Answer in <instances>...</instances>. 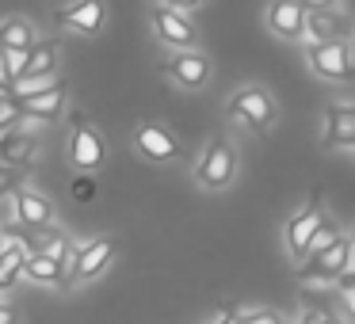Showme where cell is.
<instances>
[{
  "mask_svg": "<svg viewBox=\"0 0 355 324\" xmlns=\"http://www.w3.org/2000/svg\"><path fill=\"white\" fill-rule=\"evenodd\" d=\"M225 118H230L233 126H241V130L271 134L279 123V103L263 84H241V88H233L230 100H225Z\"/></svg>",
  "mask_w": 355,
  "mask_h": 324,
  "instance_id": "6da1fadb",
  "label": "cell"
},
{
  "mask_svg": "<svg viewBox=\"0 0 355 324\" xmlns=\"http://www.w3.org/2000/svg\"><path fill=\"white\" fill-rule=\"evenodd\" d=\"M237 172H241L237 145H233L230 138H210L207 145H202L195 168H191V179L202 191H225V187H233Z\"/></svg>",
  "mask_w": 355,
  "mask_h": 324,
  "instance_id": "7a4b0ae2",
  "label": "cell"
},
{
  "mask_svg": "<svg viewBox=\"0 0 355 324\" xmlns=\"http://www.w3.org/2000/svg\"><path fill=\"white\" fill-rule=\"evenodd\" d=\"M306 65L324 84H352L355 80V42L352 39L306 42Z\"/></svg>",
  "mask_w": 355,
  "mask_h": 324,
  "instance_id": "3957f363",
  "label": "cell"
},
{
  "mask_svg": "<svg viewBox=\"0 0 355 324\" xmlns=\"http://www.w3.org/2000/svg\"><path fill=\"white\" fill-rule=\"evenodd\" d=\"M324 222H329V210H324L321 202H306V206H298L283 222V248L294 263H302L309 255V244H313V237L324 229Z\"/></svg>",
  "mask_w": 355,
  "mask_h": 324,
  "instance_id": "277c9868",
  "label": "cell"
},
{
  "mask_svg": "<svg viewBox=\"0 0 355 324\" xmlns=\"http://www.w3.org/2000/svg\"><path fill=\"white\" fill-rule=\"evenodd\" d=\"M161 69L184 92H202L210 84V77H214V65H210V57L202 50H172Z\"/></svg>",
  "mask_w": 355,
  "mask_h": 324,
  "instance_id": "5b68a950",
  "label": "cell"
},
{
  "mask_svg": "<svg viewBox=\"0 0 355 324\" xmlns=\"http://www.w3.org/2000/svg\"><path fill=\"white\" fill-rule=\"evenodd\" d=\"M149 24H153V35L161 39V46L168 50H199V27L191 24L187 12H176L168 4H157L149 12Z\"/></svg>",
  "mask_w": 355,
  "mask_h": 324,
  "instance_id": "8992f818",
  "label": "cell"
},
{
  "mask_svg": "<svg viewBox=\"0 0 355 324\" xmlns=\"http://www.w3.org/2000/svg\"><path fill=\"white\" fill-rule=\"evenodd\" d=\"M347 255H352V233H347L340 244H332L329 252L306 255L302 263H294V275L302 282H340L347 271Z\"/></svg>",
  "mask_w": 355,
  "mask_h": 324,
  "instance_id": "52a82bcc",
  "label": "cell"
},
{
  "mask_svg": "<svg viewBox=\"0 0 355 324\" xmlns=\"http://www.w3.org/2000/svg\"><path fill=\"white\" fill-rule=\"evenodd\" d=\"M306 19L309 8L302 0H268V8H263L268 31L283 42H306Z\"/></svg>",
  "mask_w": 355,
  "mask_h": 324,
  "instance_id": "ba28073f",
  "label": "cell"
},
{
  "mask_svg": "<svg viewBox=\"0 0 355 324\" xmlns=\"http://www.w3.org/2000/svg\"><path fill=\"white\" fill-rule=\"evenodd\" d=\"M111 260H115V240L111 237H92V240H85V244H77V255H73V267H69L73 286L100 278L103 271L111 267Z\"/></svg>",
  "mask_w": 355,
  "mask_h": 324,
  "instance_id": "9c48e42d",
  "label": "cell"
},
{
  "mask_svg": "<svg viewBox=\"0 0 355 324\" xmlns=\"http://www.w3.org/2000/svg\"><path fill=\"white\" fill-rule=\"evenodd\" d=\"M134 149L153 164H172V161H180V153H184L180 141H176V134H172L168 126H161V123H141L138 130H134Z\"/></svg>",
  "mask_w": 355,
  "mask_h": 324,
  "instance_id": "30bf717a",
  "label": "cell"
},
{
  "mask_svg": "<svg viewBox=\"0 0 355 324\" xmlns=\"http://www.w3.org/2000/svg\"><path fill=\"white\" fill-rule=\"evenodd\" d=\"M69 161L77 164L80 172H96L107 161V141H103V134L96 130L92 123H85V118H80L69 134Z\"/></svg>",
  "mask_w": 355,
  "mask_h": 324,
  "instance_id": "8fae6325",
  "label": "cell"
},
{
  "mask_svg": "<svg viewBox=\"0 0 355 324\" xmlns=\"http://www.w3.org/2000/svg\"><path fill=\"white\" fill-rule=\"evenodd\" d=\"M321 141L329 149L355 153V103H329L321 115Z\"/></svg>",
  "mask_w": 355,
  "mask_h": 324,
  "instance_id": "7c38bea8",
  "label": "cell"
},
{
  "mask_svg": "<svg viewBox=\"0 0 355 324\" xmlns=\"http://www.w3.org/2000/svg\"><path fill=\"white\" fill-rule=\"evenodd\" d=\"M58 24L73 35H100L107 24V8L103 0H73L69 8L58 12Z\"/></svg>",
  "mask_w": 355,
  "mask_h": 324,
  "instance_id": "4fadbf2b",
  "label": "cell"
},
{
  "mask_svg": "<svg viewBox=\"0 0 355 324\" xmlns=\"http://www.w3.org/2000/svg\"><path fill=\"white\" fill-rule=\"evenodd\" d=\"M12 214H16V222H24L27 229H50V225H54V202L42 191L19 187V191L12 195Z\"/></svg>",
  "mask_w": 355,
  "mask_h": 324,
  "instance_id": "5bb4252c",
  "label": "cell"
},
{
  "mask_svg": "<svg viewBox=\"0 0 355 324\" xmlns=\"http://www.w3.org/2000/svg\"><path fill=\"white\" fill-rule=\"evenodd\" d=\"M16 100H19V96H16ZM65 100H69V88H65V80H58V84H54V88H46V92L24 96V100H19V107H24V118L54 123V118H62Z\"/></svg>",
  "mask_w": 355,
  "mask_h": 324,
  "instance_id": "9a60e30c",
  "label": "cell"
},
{
  "mask_svg": "<svg viewBox=\"0 0 355 324\" xmlns=\"http://www.w3.org/2000/svg\"><path fill=\"white\" fill-rule=\"evenodd\" d=\"M355 24L344 16L340 8H324V12H309L306 19V42H329V39H352Z\"/></svg>",
  "mask_w": 355,
  "mask_h": 324,
  "instance_id": "2e32d148",
  "label": "cell"
},
{
  "mask_svg": "<svg viewBox=\"0 0 355 324\" xmlns=\"http://www.w3.org/2000/svg\"><path fill=\"white\" fill-rule=\"evenodd\" d=\"M24 278H31V282H39V286H62V290H69V286H73L69 263L54 260L50 252H31V255H27Z\"/></svg>",
  "mask_w": 355,
  "mask_h": 324,
  "instance_id": "e0dca14e",
  "label": "cell"
},
{
  "mask_svg": "<svg viewBox=\"0 0 355 324\" xmlns=\"http://www.w3.org/2000/svg\"><path fill=\"white\" fill-rule=\"evenodd\" d=\"M35 156H39V138H35L31 130H24V126H16L8 138L0 141V161L4 164H19V168H24Z\"/></svg>",
  "mask_w": 355,
  "mask_h": 324,
  "instance_id": "ac0fdd59",
  "label": "cell"
},
{
  "mask_svg": "<svg viewBox=\"0 0 355 324\" xmlns=\"http://www.w3.org/2000/svg\"><path fill=\"white\" fill-rule=\"evenodd\" d=\"M35 248H27L24 240H8V248L0 252V294L12 290V286L24 278V267H27V255H31Z\"/></svg>",
  "mask_w": 355,
  "mask_h": 324,
  "instance_id": "d6986e66",
  "label": "cell"
},
{
  "mask_svg": "<svg viewBox=\"0 0 355 324\" xmlns=\"http://www.w3.org/2000/svg\"><path fill=\"white\" fill-rule=\"evenodd\" d=\"M39 46V31L31 19L24 16H8L0 24V50H35Z\"/></svg>",
  "mask_w": 355,
  "mask_h": 324,
  "instance_id": "ffe728a7",
  "label": "cell"
},
{
  "mask_svg": "<svg viewBox=\"0 0 355 324\" xmlns=\"http://www.w3.org/2000/svg\"><path fill=\"white\" fill-rule=\"evenodd\" d=\"M27 77H58V42H39L27 54V69L19 80H27Z\"/></svg>",
  "mask_w": 355,
  "mask_h": 324,
  "instance_id": "44dd1931",
  "label": "cell"
},
{
  "mask_svg": "<svg viewBox=\"0 0 355 324\" xmlns=\"http://www.w3.org/2000/svg\"><path fill=\"white\" fill-rule=\"evenodd\" d=\"M344 237H347V233H344V229H340V225L329 217V222H324V229L317 233V237H313V244H309V255H317V252H329V248H332V244H340Z\"/></svg>",
  "mask_w": 355,
  "mask_h": 324,
  "instance_id": "7402d4cb",
  "label": "cell"
},
{
  "mask_svg": "<svg viewBox=\"0 0 355 324\" xmlns=\"http://www.w3.org/2000/svg\"><path fill=\"white\" fill-rule=\"evenodd\" d=\"M19 187H24V168H19V164H4V161H0V199H12Z\"/></svg>",
  "mask_w": 355,
  "mask_h": 324,
  "instance_id": "603a6c76",
  "label": "cell"
},
{
  "mask_svg": "<svg viewBox=\"0 0 355 324\" xmlns=\"http://www.w3.org/2000/svg\"><path fill=\"white\" fill-rule=\"evenodd\" d=\"M241 321H245V324H286L283 313H275V309H268V305L245 309V313H241Z\"/></svg>",
  "mask_w": 355,
  "mask_h": 324,
  "instance_id": "cb8c5ba5",
  "label": "cell"
},
{
  "mask_svg": "<svg viewBox=\"0 0 355 324\" xmlns=\"http://www.w3.org/2000/svg\"><path fill=\"white\" fill-rule=\"evenodd\" d=\"M69 191H73V199H77V202H92L96 199V179L92 176H77Z\"/></svg>",
  "mask_w": 355,
  "mask_h": 324,
  "instance_id": "d4e9b609",
  "label": "cell"
},
{
  "mask_svg": "<svg viewBox=\"0 0 355 324\" xmlns=\"http://www.w3.org/2000/svg\"><path fill=\"white\" fill-rule=\"evenodd\" d=\"M27 54L31 50H8V69H12V77H24V69H27Z\"/></svg>",
  "mask_w": 355,
  "mask_h": 324,
  "instance_id": "484cf974",
  "label": "cell"
},
{
  "mask_svg": "<svg viewBox=\"0 0 355 324\" xmlns=\"http://www.w3.org/2000/svg\"><path fill=\"white\" fill-rule=\"evenodd\" d=\"M16 88V77L8 69V50H0V92H12Z\"/></svg>",
  "mask_w": 355,
  "mask_h": 324,
  "instance_id": "4316f807",
  "label": "cell"
},
{
  "mask_svg": "<svg viewBox=\"0 0 355 324\" xmlns=\"http://www.w3.org/2000/svg\"><path fill=\"white\" fill-rule=\"evenodd\" d=\"M161 4H168V8H176V12H187V16H191V12H199L202 4H210V0H161Z\"/></svg>",
  "mask_w": 355,
  "mask_h": 324,
  "instance_id": "83f0119b",
  "label": "cell"
},
{
  "mask_svg": "<svg viewBox=\"0 0 355 324\" xmlns=\"http://www.w3.org/2000/svg\"><path fill=\"white\" fill-rule=\"evenodd\" d=\"M214 324H245V321H241V309H222L214 316Z\"/></svg>",
  "mask_w": 355,
  "mask_h": 324,
  "instance_id": "f1b7e54d",
  "label": "cell"
},
{
  "mask_svg": "<svg viewBox=\"0 0 355 324\" xmlns=\"http://www.w3.org/2000/svg\"><path fill=\"white\" fill-rule=\"evenodd\" d=\"M0 324H19V313L8 305V301H0Z\"/></svg>",
  "mask_w": 355,
  "mask_h": 324,
  "instance_id": "f546056e",
  "label": "cell"
},
{
  "mask_svg": "<svg viewBox=\"0 0 355 324\" xmlns=\"http://www.w3.org/2000/svg\"><path fill=\"white\" fill-rule=\"evenodd\" d=\"M309 12H324V8H340V0H302Z\"/></svg>",
  "mask_w": 355,
  "mask_h": 324,
  "instance_id": "4dcf8cb0",
  "label": "cell"
},
{
  "mask_svg": "<svg viewBox=\"0 0 355 324\" xmlns=\"http://www.w3.org/2000/svg\"><path fill=\"white\" fill-rule=\"evenodd\" d=\"M321 324H347V321H344L340 313H332V309H324V313H321Z\"/></svg>",
  "mask_w": 355,
  "mask_h": 324,
  "instance_id": "1f68e13d",
  "label": "cell"
},
{
  "mask_svg": "<svg viewBox=\"0 0 355 324\" xmlns=\"http://www.w3.org/2000/svg\"><path fill=\"white\" fill-rule=\"evenodd\" d=\"M344 301H347V309L355 313V282H352V286H344Z\"/></svg>",
  "mask_w": 355,
  "mask_h": 324,
  "instance_id": "d6a6232c",
  "label": "cell"
},
{
  "mask_svg": "<svg viewBox=\"0 0 355 324\" xmlns=\"http://www.w3.org/2000/svg\"><path fill=\"white\" fill-rule=\"evenodd\" d=\"M4 248H8V240H4V233H0V252H4Z\"/></svg>",
  "mask_w": 355,
  "mask_h": 324,
  "instance_id": "836d02e7",
  "label": "cell"
},
{
  "mask_svg": "<svg viewBox=\"0 0 355 324\" xmlns=\"http://www.w3.org/2000/svg\"><path fill=\"white\" fill-rule=\"evenodd\" d=\"M352 240H355V229H352Z\"/></svg>",
  "mask_w": 355,
  "mask_h": 324,
  "instance_id": "e575fe53",
  "label": "cell"
},
{
  "mask_svg": "<svg viewBox=\"0 0 355 324\" xmlns=\"http://www.w3.org/2000/svg\"><path fill=\"white\" fill-rule=\"evenodd\" d=\"M157 4H161V0H157Z\"/></svg>",
  "mask_w": 355,
  "mask_h": 324,
  "instance_id": "d590c367",
  "label": "cell"
}]
</instances>
